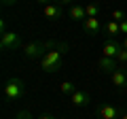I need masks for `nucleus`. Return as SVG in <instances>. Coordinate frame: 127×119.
Returning <instances> with one entry per match:
<instances>
[{"label":"nucleus","instance_id":"1","mask_svg":"<svg viewBox=\"0 0 127 119\" xmlns=\"http://www.w3.org/2000/svg\"><path fill=\"white\" fill-rule=\"evenodd\" d=\"M68 49H70L68 43H57V47H53L51 51H47L40 58V68L49 74L59 72L62 66H64V55L68 53Z\"/></svg>","mask_w":127,"mask_h":119},{"label":"nucleus","instance_id":"2","mask_svg":"<svg viewBox=\"0 0 127 119\" xmlns=\"http://www.w3.org/2000/svg\"><path fill=\"white\" fill-rule=\"evenodd\" d=\"M53 47H57L55 41H32L28 45H23V58L26 60H36L42 58L47 51H51Z\"/></svg>","mask_w":127,"mask_h":119},{"label":"nucleus","instance_id":"3","mask_svg":"<svg viewBox=\"0 0 127 119\" xmlns=\"http://www.w3.org/2000/svg\"><path fill=\"white\" fill-rule=\"evenodd\" d=\"M26 83L21 81V79L17 77H11L9 81L4 83V98L9 102H15V100H21L23 96H26Z\"/></svg>","mask_w":127,"mask_h":119},{"label":"nucleus","instance_id":"4","mask_svg":"<svg viewBox=\"0 0 127 119\" xmlns=\"http://www.w3.org/2000/svg\"><path fill=\"white\" fill-rule=\"evenodd\" d=\"M0 47H2L4 51H17V49H21V47H23L21 36H19L17 32H13V30L0 34Z\"/></svg>","mask_w":127,"mask_h":119},{"label":"nucleus","instance_id":"5","mask_svg":"<svg viewBox=\"0 0 127 119\" xmlns=\"http://www.w3.org/2000/svg\"><path fill=\"white\" fill-rule=\"evenodd\" d=\"M121 115H123V111L114 104H108V102L100 104V109H97V117L100 119H121Z\"/></svg>","mask_w":127,"mask_h":119},{"label":"nucleus","instance_id":"6","mask_svg":"<svg viewBox=\"0 0 127 119\" xmlns=\"http://www.w3.org/2000/svg\"><path fill=\"white\" fill-rule=\"evenodd\" d=\"M121 49H123V45L117 41V38H106L104 47H102V55H104V58L117 60V55H119V51H121Z\"/></svg>","mask_w":127,"mask_h":119},{"label":"nucleus","instance_id":"7","mask_svg":"<svg viewBox=\"0 0 127 119\" xmlns=\"http://www.w3.org/2000/svg\"><path fill=\"white\" fill-rule=\"evenodd\" d=\"M42 13H45V17L49 19V21H59V19L64 17V6L57 4V2H51V4L42 6Z\"/></svg>","mask_w":127,"mask_h":119},{"label":"nucleus","instance_id":"8","mask_svg":"<svg viewBox=\"0 0 127 119\" xmlns=\"http://www.w3.org/2000/svg\"><path fill=\"white\" fill-rule=\"evenodd\" d=\"M89 102H91V96H89V92H85V89H76V92L70 96V104H72L74 109L89 106Z\"/></svg>","mask_w":127,"mask_h":119},{"label":"nucleus","instance_id":"9","mask_svg":"<svg viewBox=\"0 0 127 119\" xmlns=\"http://www.w3.org/2000/svg\"><path fill=\"white\" fill-rule=\"evenodd\" d=\"M110 81H112V85L117 87V89H127V68L119 66V68L110 74Z\"/></svg>","mask_w":127,"mask_h":119},{"label":"nucleus","instance_id":"10","mask_svg":"<svg viewBox=\"0 0 127 119\" xmlns=\"http://www.w3.org/2000/svg\"><path fill=\"white\" fill-rule=\"evenodd\" d=\"M83 30H85L87 36H97V34H100V30H102L100 19H97V17H87L85 21H83Z\"/></svg>","mask_w":127,"mask_h":119},{"label":"nucleus","instance_id":"11","mask_svg":"<svg viewBox=\"0 0 127 119\" xmlns=\"http://www.w3.org/2000/svg\"><path fill=\"white\" fill-rule=\"evenodd\" d=\"M68 17L70 19H72V21H85V19H87V11H85V6H83V4H78V2H76V4H72V6H70V9H68Z\"/></svg>","mask_w":127,"mask_h":119},{"label":"nucleus","instance_id":"12","mask_svg":"<svg viewBox=\"0 0 127 119\" xmlns=\"http://www.w3.org/2000/svg\"><path fill=\"white\" fill-rule=\"evenodd\" d=\"M97 68H100L102 72H106V74H112L114 70L119 68V66H117V60H112V58H104V55H102V58L97 60Z\"/></svg>","mask_w":127,"mask_h":119},{"label":"nucleus","instance_id":"13","mask_svg":"<svg viewBox=\"0 0 127 119\" xmlns=\"http://www.w3.org/2000/svg\"><path fill=\"white\" fill-rule=\"evenodd\" d=\"M104 30H106V38H117L119 34H121V23L114 21V19H110L104 26Z\"/></svg>","mask_w":127,"mask_h":119},{"label":"nucleus","instance_id":"14","mask_svg":"<svg viewBox=\"0 0 127 119\" xmlns=\"http://www.w3.org/2000/svg\"><path fill=\"white\" fill-rule=\"evenodd\" d=\"M76 89H78V87H76V85H74V83H72V81H64V83H62V85H59V92H62V94H64V96H72V94H74V92H76Z\"/></svg>","mask_w":127,"mask_h":119},{"label":"nucleus","instance_id":"15","mask_svg":"<svg viewBox=\"0 0 127 119\" xmlns=\"http://www.w3.org/2000/svg\"><path fill=\"white\" fill-rule=\"evenodd\" d=\"M85 11H87V17H97V15H100V4L93 2V0H89L85 4Z\"/></svg>","mask_w":127,"mask_h":119},{"label":"nucleus","instance_id":"16","mask_svg":"<svg viewBox=\"0 0 127 119\" xmlns=\"http://www.w3.org/2000/svg\"><path fill=\"white\" fill-rule=\"evenodd\" d=\"M117 64H121V66L127 64V49H125V47L119 51V55H117Z\"/></svg>","mask_w":127,"mask_h":119},{"label":"nucleus","instance_id":"17","mask_svg":"<svg viewBox=\"0 0 127 119\" xmlns=\"http://www.w3.org/2000/svg\"><path fill=\"white\" fill-rule=\"evenodd\" d=\"M125 17H127V15H125V11H121V9L112 11V19H114V21H119V23H121V21H123Z\"/></svg>","mask_w":127,"mask_h":119},{"label":"nucleus","instance_id":"18","mask_svg":"<svg viewBox=\"0 0 127 119\" xmlns=\"http://www.w3.org/2000/svg\"><path fill=\"white\" fill-rule=\"evenodd\" d=\"M15 119H34V117H32L30 111H19V113L15 115Z\"/></svg>","mask_w":127,"mask_h":119},{"label":"nucleus","instance_id":"19","mask_svg":"<svg viewBox=\"0 0 127 119\" xmlns=\"http://www.w3.org/2000/svg\"><path fill=\"white\" fill-rule=\"evenodd\" d=\"M53 2H57V4H62V6H72V4H76V2H74V0H53Z\"/></svg>","mask_w":127,"mask_h":119},{"label":"nucleus","instance_id":"20","mask_svg":"<svg viewBox=\"0 0 127 119\" xmlns=\"http://www.w3.org/2000/svg\"><path fill=\"white\" fill-rule=\"evenodd\" d=\"M121 34H123V36H127V17L121 21Z\"/></svg>","mask_w":127,"mask_h":119},{"label":"nucleus","instance_id":"21","mask_svg":"<svg viewBox=\"0 0 127 119\" xmlns=\"http://www.w3.org/2000/svg\"><path fill=\"white\" fill-rule=\"evenodd\" d=\"M19 0H2V6H15Z\"/></svg>","mask_w":127,"mask_h":119},{"label":"nucleus","instance_id":"22","mask_svg":"<svg viewBox=\"0 0 127 119\" xmlns=\"http://www.w3.org/2000/svg\"><path fill=\"white\" fill-rule=\"evenodd\" d=\"M34 2H36V4H40V6H47V4H51L53 0H34Z\"/></svg>","mask_w":127,"mask_h":119},{"label":"nucleus","instance_id":"23","mask_svg":"<svg viewBox=\"0 0 127 119\" xmlns=\"http://www.w3.org/2000/svg\"><path fill=\"white\" fill-rule=\"evenodd\" d=\"M38 119H57V117H55V115H49V113H45L42 117H38Z\"/></svg>","mask_w":127,"mask_h":119},{"label":"nucleus","instance_id":"24","mask_svg":"<svg viewBox=\"0 0 127 119\" xmlns=\"http://www.w3.org/2000/svg\"><path fill=\"white\" fill-rule=\"evenodd\" d=\"M121 45H123V47L127 49V36H123V43H121Z\"/></svg>","mask_w":127,"mask_h":119},{"label":"nucleus","instance_id":"25","mask_svg":"<svg viewBox=\"0 0 127 119\" xmlns=\"http://www.w3.org/2000/svg\"><path fill=\"white\" fill-rule=\"evenodd\" d=\"M121 119H127V111H123V115H121Z\"/></svg>","mask_w":127,"mask_h":119}]
</instances>
